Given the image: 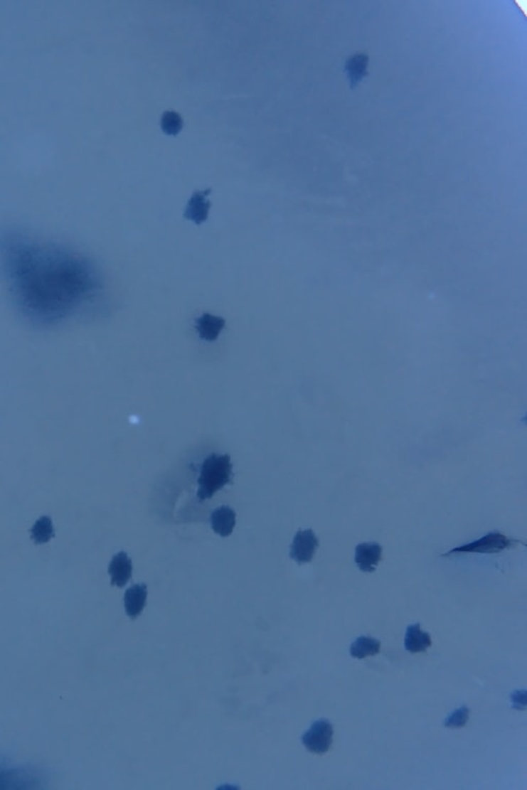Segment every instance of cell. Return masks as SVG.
<instances>
[{"instance_id": "6da1fadb", "label": "cell", "mask_w": 527, "mask_h": 790, "mask_svg": "<svg viewBox=\"0 0 527 790\" xmlns=\"http://www.w3.org/2000/svg\"><path fill=\"white\" fill-rule=\"evenodd\" d=\"M0 260L16 303L36 324L50 326L68 319L100 287L88 260L21 233L2 235Z\"/></svg>"}, {"instance_id": "7a4b0ae2", "label": "cell", "mask_w": 527, "mask_h": 790, "mask_svg": "<svg viewBox=\"0 0 527 790\" xmlns=\"http://www.w3.org/2000/svg\"><path fill=\"white\" fill-rule=\"evenodd\" d=\"M232 464L228 455L209 456L204 460L198 478L197 496L199 501L211 498L218 490L231 481Z\"/></svg>"}, {"instance_id": "3957f363", "label": "cell", "mask_w": 527, "mask_h": 790, "mask_svg": "<svg viewBox=\"0 0 527 790\" xmlns=\"http://www.w3.org/2000/svg\"><path fill=\"white\" fill-rule=\"evenodd\" d=\"M518 543H520L519 540L509 538L501 532L491 531L479 540L454 548L442 556L449 557L460 554H498L503 550L515 547Z\"/></svg>"}, {"instance_id": "277c9868", "label": "cell", "mask_w": 527, "mask_h": 790, "mask_svg": "<svg viewBox=\"0 0 527 790\" xmlns=\"http://www.w3.org/2000/svg\"><path fill=\"white\" fill-rule=\"evenodd\" d=\"M333 737L332 723L326 720H319L313 722L310 729L304 734L302 742L310 752L322 755L330 750Z\"/></svg>"}, {"instance_id": "5b68a950", "label": "cell", "mask_w": 527, "mask_h": 790, "mask_svg": "<svg viewBox=\"0 0 527 790\" xmlns=\"http://www.w3.org/2000/svg\"><path fill=\"white\" fill-rule=\"evenodd\" d=\"M319 545V538L310 529L297 532L291 548V558L299 564L309 563Z\"/></svg>"}, {"instance_id": "8992f818", "label": "cell", "mask_w": 527, "mask_h": 790, "mask_svg": "<svg viewBox=\"0 0 527 790\" xmlns=\"http://www.w3.org/2000/svg\"><path fill=\"white\" fill-rule=\"evenodd\" d=\"M382 558V547L377 543H363L356 547V564L363 572L373 573Z\"/></svg>"}, {"instance_id": "52a82bcc", "label": "cell", "mask_w": 527, "mask_h": 790, "mask_svg": "<svg viewBox=\"0 0 527 790\" xmlns=\"http://www.w3.org/2000/svg\"><path fill=\"white\" fill-rule=\"evenodd\" d=\"M211 193V188H207L206 191H198V192L193 193L190 201L188 203V206H186L185 218L197 223V225L206 222L207 218H208L209 208H211V202L208 201L207 197Z\"/></svg>"}, {"instance_id": "ba28073f", "label": "cell", "mask_w": 527, "mask_h": 790, "mask_svg": "<svg viewBox=\"0 0 527 790\" xmlns=\"http://www.w3.org/2000/svg\"><path fill=\"white\" fill-rule=\"evenodd\" d=\"M132 561L125 552L117 554L110 562L108 569L112 577V584L119 588L125 586L132 577Z\"/></svg>"}, {"instance_id": "9c48e42d", "label": "cell", "mask_w": 527, "mask_h": 790, "mask_svg": "<svg viewBox=\"0 0 527 790\" xmlns=\"http://www.w3.org/2000/svg\"><path fill=\"white\" fill-rule=\"evenodd\" d=\"M432 646L429 633L420 628V624H413L407 628L405 635V648L410 653H425Z\"/></svg>"}, {"instance_id": "30bf717a", "label": "cell", "mask_w": 527, "mask_h": 790, "mask_svg": "<svg viewBox=\"0 0 527 790\" xmlns=\"http://www.w3.org/2000/svg\"><path fill=\"white\" fill-rule=\"evenodd\" d=\"M211 527L216 534L227 538L233 532L236 524V515L229 506H220L211 513Z\"/></svg>"}, {"instance_id": "8fae6325", "label": "cell", "mask_w": 527, "mask_h": 790, "mask_svg": "<svg viewBox=\"0 0 527 790\" xmlns=\"http://www.w3.org/2000/svg\"><path fill=\"white\" fill-rule=\"evenodd\" d=\"M147 588L146 585L138 584L129 588L125 594V609L129 616L137 619L147 604Z\"/></svg>"}, {"instance_id": "7c38bea8", "label": "cell", "mask_w": 527, "mask_h": 790, "mask_svg": "<svg viewBox=\"0 0 527 790\" xmlns=\"http://www.w3.org/2000/svg\"><path fill=\"white\" fill-rule=\"evenodd\" d=\"M225 326V319H223L222 317L213 316V315L208 314V313L202 315L196 321V329L199 333L200 338L202 340L207 341V342L215 341Z\"/></svg>"}, {"instance_id": "4fadbf2b", "label": "cell", "mask_w": 527, "mask_h": 790, "mask_svg": "<svg viewBox=\"0 0 527 790\" xmlns=\"http://www.w3.org/2000/svg\"><path fill=\"white\" fill-rule=\"evenodd\" d=\"M369 56L366 54H356L346 60L344 71L351 78V87L353 89L360 80L367 77V65Z\"/></svg>"}, {"instance_id": "5bb4252c", "label": "cell", "mask_w": 527, "mask_h": 790, "mask_svg": "<svg viewBox=\"0 0 527 790\" xmlns=\"http://www.w3.org/2000/svg\"><path fill=\"white\" fill-rule=\"evenodd\" d=\"M381 649V644L379 640L375 639L373 637L361 636L356 638L352 642L351 646V656L352 658H367V656H372L379 653Z\"/></svg>"}, {"instance_id": "9a60e30c", "label": "cell", "mask_w": 527, "mask_h": 790, "mask_svg": "<svg viewBox=\"0 0 527 790\" xmlns=\"http://www.w3.org/2000/svg\"><path fill=\"white\" fill-rule=\"evenodd\" d=\"M31 534L32 540L38 545L50 541L54 536V528L50 518L43 517L36 521V524L32 527Z\"/></svg>"}, {"instance_id": "2e32d148", "label": "cell", "mask_w": 527, "mask_h": 790, "mask_svg": "<svg viewBox=\"0 0 527 790\" xmlns=\"http://www.w3.org/2000/svg\"><path fill=\"white\" fill-rule=\"evenodd\" d=\"M183 121L181 119V114L174 112V110H167L163 114L162 119H161V128L163 132L167 135L176 136L181 132L183 129Z\"/></svg>"}, {"instance_id": "e0dca14e", "label": "cell", "mask_w": 527, "mask_h": 790, "mask_svg": "<svg viewBox=\"0 0 527 790\" xmlns=\"http://www.w3.org/2000/svg\"><path fill=\"white\" fill-rule=\"evenodd\" d=\"M469 713L468 707H459V709L448 715V717L444 722V725L450 727V729H459V727H464V725L469 720Z\"/></svg>"}]
</instances>
